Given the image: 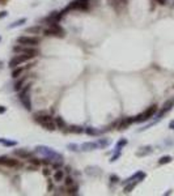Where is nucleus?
Wrapping results in <instances>:
<instances>
[{
  "label": "nucleus",
  "mask_w": 174,
  "mask_h": 196,
  "mask_svg": "<svg viewBox=\"0 0 174 196\" xmlns=\"http://www.w3.org/2000/svg\"><path fill=\"white\" fill-rule=\"evenodd\" d=\"M45 34L46 35H55V37H63L64 35V30H63L62 28H60L59 25L56 24H53L51 26H50L47 30H45Z\"/></svg>",
  "instance_id": "obj_7"
},
{
  "label": "nucleus",
  "mask_w": 174,
  "mask_h": 196,
  "mask_svg": "<svg viewBox=\"0 0 174 196\" xmlns=\"http://www.w3.org/2000/svg\"><path fill=\"white\" fill-rule=\"evenodd\" d=\"M13 51L21 52V54H26V55H30V56H33V58L39 54V51H38L34 46H25V45H22V46H15L13 47Z\"/></svg>",
  "instance_id": "obj_4"
},
{
  "label": "nucleus",
  "mask_w": 174,
  "mask_h": 196,
  "mask_svg": "<svg viewBox=\"0 0 174 196\" xmlns=\"http://www.w3.org/2000/svg\"><path fill=\"white\" fill-rule=\"evenodd\" d=\"M5 15H7V12H1V13H0V19H1V17H4Z\"/></svg>",
  "instance_id": "obj_30"
},
{
  "label": "nucleus",
  "mask_w": 174,
  "mask_h": 196,
  "mask_svg": "<svg viewBox=\"0 0 174 196\" xmlns=\"http://www.w3.org/2000/svg\"><path fill=\"white\" fill-rule=\"evenodd\" d=\"M170 161H171V157L170 156H165V157H162V158H160L159 163H160V165H164V163H169Z\"/></svg>",
  "instance_id": "obj_16"
},
{
  "label": "nucleus",
  "mask_w": 174,
  "mask_h": 196,
  "mask_svg": "<svg viewBox=\"0 0 174 196\" xmlns=\"http://www.w3.org/2000/svg\"><path fill=\"white\" fill-rule=\"evenodd\" d=\"M24 69H25V68H22V67H19V68H16V69H15V71H13V72H12V77H15V79H16V77H19L20 75H21L22 72H24Z\"/></svg>",
  "instance_id": "obj_15"
},
{
  "label": "nucleus",
  "mask_w": 174,
  "mask_h": 196,
  "mask_svg": "<svg viewBox=\"0 0 174 196\" xmlns=\"http://www.w3.org/2000/svg\"><path fill=\"white\" fill-rule=\"evenodd\" d=\"M0 163H1V165H5V166H9V167H20V166H21V163H20L17 159L7 158V157H1V158H0Z\"/></svg>",
  "instance_id": "obj_9"
},
{
  "label": "nucleus",
  "mask_w": 174,
  "mask_h": 196,
  "mask_svg": "<svg viewBox=\"0 0 174 196\" xmlns=\"http://www.w3.org/2000/svg\"><path fill=\"white\" fill-rule=\"evenodd\" d=\"M88 9L89 8V0H76L71 5L68 7V9Z\"/></svg>",
  "instance_id": "obj_8"
},
{
  "label": "nucleus",
  "mask_w": 174,
  "mask_h": 196,
  "mask_svg": "<svg viewBox=\"0 0 174 196\" xmlns=\"http://www.w3.org/2000/svg\"><path fill=\"white\" fill-rule=\"evenodd\" d=\"M134 187H135V183H131V184H130V186H128V187H126V188H124V191H126V192H130V191L132 190V188H134Z\"/></svg>",
  "instance_id": "obj_22"
},
{
  "label": "nucleus",
  "mask_w": 174,
  "mask_h": 196,
  "mask_svg": "<svg viewBox=\"0 0 174 196\" xmlns=\"http://www.w3.org/2000/svg\"><path fill=\"white\" fill-rule=\"evenodd\" d=\"M87 132L89 133V135H97V133H98L97 131H92V129H87Z\"/></svg>",
  "instance_id": "obj_24"
},
{
  "label": "nucleus",
  "mask_w": 174,
  "mask_h": 196,
  "mask_svg": "<svg viewBox=\"0 0 174 196\" xmlns=\"http://www.w3.org/2000/svg\"><path fill=\"white\" fill-rule=\"evenodd\" d=\"M25 21H26V19H21V20H20V21H16L15 24H12V25H11V26H9V28H11V29H12V28H16V26H19V25L24 24Z\"/></svg>",
  "instance_id": "obj_19"
},
{
  "label": "nucleus",
  "mask_w": 174,
  "mask_h": 196,
  "mask_svg": "<svg viewBox=\"0 0 174 196\" xmlns=\"http://www.w3.org/2000/svg\"><path fill=\"white\" fill-rule=\"evenodd\" d=\"M43 174H45V175H49V174H50L49 169H43Z\"/></svg>",
  "instance_id": "obj_27"
},
{
  "label": "nucleus",
  "mask_w": 174,
  "mask_h": 196,
  "mask_svg": "<svg viewBox=\"0 0 174 196\" xmlns=\"http://www.w3.org/2000/svg\"><path fill=\"white\" fill-rule=\"evenodd\" d=\"M35 120L39 123L43 128L49 129V131H54L56 128L55 122L53 120V118L50 115H35Z\"/></svg>",
  "instance_id": "obj_1"
},
{
  "label": "nucleus",
  "mask_w": 174,
  "mask_h": 196,
  "mask_svg": "<svg viewBox=\"0 0 174 196\" xmlns=\"http://www.w3.org/2000/svg\"><path fill=\"white\" fill-rule=\"evenodd\" d=\"M0 41H1V38H0Z\"/></svg>",
  "instance_id": "obj_31"
},
{
  "label": "nucleus",
  "mask_w": 174,
  "mask_h": 196,
  "mask_svg": "<svg viewBox=\"0 0 174 196\" xmlns=\"http://www.w3.org/2000/svg\"><path fill=\"white\" fill-rule=\"evenodd\" d=\"M64 183H65V186L67 187H69V186H72L73 184V178H71V177H67L64 179Z\"/></svg>",
  "instance_id": "obj_17"
},
{
  "label": "nucleus",
  "mask_w": 174,
  "mask_h": 196,
  "mask_svg": "<svg viewBox=\"0 0 174 196\" xmlns=\"http://www.w3.org/2000/svg\"><path fill=\"white\" fill-rule=\"evenodd\" d=\"M25 81H26V77H22V79L20 80V81H17V83L15 84V89H16V90H19V92H20V90H21V89L24 88L22 85L25 84Z\"/></svg>",
  "instance_id": "obj_13"
},
{
  "label": "nucleus",
  "mask_w": 174,
  "mask_h": 196,
  "mask_svg": "<svg viewBox=\"0 0 174 196\" xmlns=\"http://www.w3.org/2000/svg\"><path fill=\"white\" fill-rule=\"evenodd\" d=\"M135 122V118H130V119H123V122H122V124L119 126V129H123L126 128L127 126H130L131 123H134Z\"/></svg>",
  "instance_id": "obj_12"
},
{
  "label": "nucleus",
  "mask_w": 174,
  "mask_h": 196,
  "mask_svg": "<svg viewBox=\"0 0 174 196\" xmlns=\"http://www.w3.org/2000/svg\"><path fill=\"white\" fill-rule=\"evenodd\" d=\"M56 123H58V126H59V127H65L64 120H62L60 118H58V119H56Z\"/></svg>",
  "instance_id": "obj_21"
},
{
  "label": "nucleus",
  "mask_w": 174,
  "mask_h": 196,
  "mask_svg": "<svg viewBox=\"0 0 174 196\" xmlns=\"http://www.w3.org/2000/svg\"><path fill=\"white\" fill-rule=\"evenodd\" d=\"M169 128L174 129V120H171V122H170V124H169Z\"/></svg>",
  "instance_id": "obj_26"
},
{
  "label": "nucleus",
  "mask_w": 174,
  "mask_h": 196,
  "mask_svg": "<svg viewBox=\"0 0 174 196\" xmlns=\"http://www.w3.org/2000/svg\"><path fill=\"white\" fill-rule=\"evenodd\" d=\"M15 153L17 154V156L22 157V158H28V157H30V153H29V152H26V150H22V149H20V150H16Z\"/></svg>",
  "instance_id": "obj_14"
},
{
  "label": "nucleus",
  "mask_w": 174,
  "mask_h": 196,
  "mask_svg": "<svg viewBox=\"0 0 174 196\" xmlns=\"http://www.w3.org/2000/svg\"><path fill=\"white\" fill-rule=\"evenodd\" d=\"M31 58H33V56L26 55V54H22V55H16L15 58H12V59L9 60V67H11V68L19 67L20 64H22V63H25V61L30 60Z\"/></svg>",
  "instance_id": "obj_5"
},
{
  "label": "nucleus",
  "mask_w": 174,
  "mask_h": 196,
  "mask_svg": "<svg viewBox=\"0 0 174 196\" xmlns=\"http://www.w3.org/2000/svg\"><path fill=\"white\" fill-rule=\"evenodd\" d=\"M3 143H4V145H7V147H9V145H16L15 141H5V140H4Z\"/></svg>",
  "instance_id": "obj_23"
},
{
  "label": "nucleus",
  "mask_w": 174,
  "mask_h": 196,
  "mask_svg": "<svg viewBox=\"0 0 174 196\" xmlns=\"http://www.w3.org/2000/svg\"><path fill=\"white\" fill-rule=\"evenodd\" d=\"M157 1H159V3L161 4V5H164V4L166 3V0H157Z\"/></svg>",
  "instance_id": "obj_28"
},
{
  "label": "nucleus",
  "mask_w": 174,
  "mask_h": 196,
  "mask_svg": "<svg viewBox=\"0 0 174 196\" xmlns=\"http://www.w3.org/2000/svg\"><path fill=\"white\" fill-rule=\"evenodd\" d=\"M156 111H157V106L156 105H152L151 107H148L147 109L144 113H141L140 115H137L136 118H135V122H145V120H148V119H151V118L153 117L156 114Z\"/></svg>",
  "instance_id": "obj_3"
},
{
  "label": "nucleus",
  "mask_w": 174,
  "mask_h": 196,
  "mask_svg": "<svg viewBox=\"0 0 174 196\" xmlns=\"http://www.w3.org/2000/svg\"><path fill=\"white\" fill-rule=\"evenodd\" d=\"M26 31H28V33H37V34H39L41 33V28H29Z\"/></svg>",
  "instance_id": "obj_20"
},
{
  "label": "nucleus",
  "mask_w": 174,
  "mask_h": 196,
  "mask_svg": "<svg viewBox=\"0 0 174 196\" xmlns=\"http://www.w3.org/2000/svg\"><path fill=\"white\" fill-rule=\"evenodd\" d=\"M29 89H30V85H25L24 88L20 90L19 93V98L21 103L24 105L26 110H30L31 109V103H30V97H29Z\"/></svg>",
  "instance_id": "obj_2"
},
{
  "label": "nucleus",
  "mask_w": 174,
  "mask_h": 196,
  "mask_svg": "<svg viewBox=\"0 0 174 196\" xmlns=\"http://www.w3.org/2000/svg\"><path fill=\"white\" fill-rule=\"evenodd\" d=\"M0 113L3 114V113H5V109L3 107V106H0Z\"/></svg>",
  "instance_id": "obj_29"
},
{
  "label": "nucleus",
  "mask_w": 174,
  "mask_h": 196,
  "mask_svg": "<svg viewBox=\"0 0 174 196\" xmlns=\"http://www.w3.org/2000/svg\"><path fill=\"white\" fill-rule=\"evenodd\" d=\"M173 106H174V98H170V99H168V101L164 103V106H162L161 111H160V114H159V117L161 118L164 114H166L169 110H171V107H173Z\"/></svg>",
  "instance_id": "obj_10"
},
{
  "label": "nucleus",
  "mask_w": 174,
  "mask_h": 196,
  "mask_svg": "<svg viewBox=\"0 0 174 196\" xmlns=\"http://www.w3.org/2000/svg\"><path fill=\"white\" fill-rule=\"evenodd\" d=\"M71 132H75V133H81V132H83V128H81V127H77V126H73V127H71Z\"/></svg>",
  "instance_id": "obj_18"
},
{
  "label": "nucleus",
  "mask_w": 174,
  "mask_h": 196,
  "mask_svg": "<svg viewBox=\"0 0 174 196\" xmlns=\"http://www.w3.org/2000/svg\"><path fill=\"white\" fill-rule=\"evenodd\" d=\"M63 179H64V173H63L62 170H56V171L54 173V181L55 182H62Z\"/></svg>",
  "instance_id": "obj_11"
},
{
  "label": "nucleus",
  "mask_w": 174,
  "mask_h": 196,
  "mask_svg": "<svg viewBox=\"0 0 174 196\" xmlns=\"http://www.w3.org/2000/svg\"><path fill=\"white\" fill-rule=\"evenodd\" d=\"M127 144V140H121L119 141V145H126Z\"/></svg>",
  "instance_id": "obj_25"
},
{
  "label": "nucleus",
  "mask_w": 174,
  "mask_h": 196,
  "mask_svg": "<svg viewBox=\"0 0 174 196\" xmlns=\"http://www.w3.org/2000/svg\"><path fill=\"white\" fill-rule=\"evenodd\" d=\"M17 42L20 43V45H25V46H38L39 45V38L37 37H26V35H24V37H19L17 38Z\"/></svg>",
  "instance_id": "obj_6"
}]
</instances>
